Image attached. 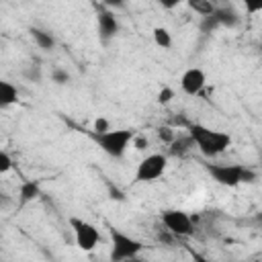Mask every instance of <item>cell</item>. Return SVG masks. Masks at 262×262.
Returning <instances> with one entry per match:
<instances>
[{
    "mask_svg": "<svg viewBox=\"0 0 262 262\" xmlns=\"http://www.w3.org/2000/svg\"><path fill=\"white\" fill-rule=\"evenodd\" d=\"M184 131H186V135L192 139L194 147H199V151H201L205 158H217V156H221V154L231 145L229 133L211 129V127L201 125V123H190Z\"/></svg>",
    "mask_w": 262,
    "mask_h": 262,
    "instance_id": "cell-1",
    "label": "cell"
},
{
    "mask_svg": "<svg viewBox=\"0 0 262 262\" xmlns=\"http://www.w3.org/2000/svg\"><path fill=\"white\" fill-rule=\"evenodd\" d=\"M135 131L133 129H108L102 135H94V141L98 143V147L111 156V158H123L125 151L129 149L131 141H133Z\"/></svg>",
    "mask_w": 262,
    "mask_h": 262,
    "instance_id": "cell-2",
    "label": "cell"
},
{
    "mask_svg": "<svg viewBox=\"0 0 262 262\" xmlns=\"http://www.w3.org/2000/svg\"><path fill=\"white\" fill-rule=\"evenodd\" d=\"M143 252V242L121 231L119 227H111V262H123L127 258L139 256Z\"/></svg>",
    "mask_w": 262,
    "mask_h": 262,
    "instance_id": "cell-3",
    "label": "cell"
},
{
    "mask_svg": "<svg viewBox=\"0 0 262 262\" xmlns=\"http://www.w3.org/2000/svg\"><path fill=\"white\" fill-rule=\"evenodd\" d=\"M70 227L74 233V242L82 252H92L100 242V231L94 223L82 217H70Z\"/></svg>",
    "mask_w": 262,
    "mask_h": 262,
    "instance_id": "cell-4",
    "label": "cell"
},
{
    "mask_svg": "<svg viewBox=\"0 0 262 262\" xmlns=\"http://www.w3.org/2000/svg\"><path fill=\"white\" fill-rule=\"evenodd\" d=\"M162 223H164L166 231L172 233L174 237H188L194 233L192 217L180 209H166L162 213Z\"/></svg>",
    "mask_w": 262,
    "mask_h": 262,
    "instance_id": "cell-5",
    "label": "cell"
},
{
    "mask_svg": "<svg viewBox=\"0 0 262 262\" xmlns=\"http://www.w3.org/2000/svg\"><path fill=\"white\" fill-rule=\"evenodd\" d=\"M166 166H168V158L164 154H149L137 164L135 180L137 182H156L164 176Z\"/></svg>",
    "mask_w": 262,
    "mask_h": 262,
    "instance_id": "cell-6",
    "label": "cell"
},
{
    "mask_svg": "<svg viewBox=\"0 0 262 262\" xmlns=\"http://www.w3.org/2000/svg\"><path fill=\"white\" fill-rule=\"evenodd\" d=\"M209 176L221 184V186H237L242 184V172H244V164H205Z\"/></svg>",
    "mask_w": 262,
    "mask_h": 262,
    "instance_id": "cell-7",
    "label": "cell"
},
{
    "mask_svg": "<svg viewBox=\"0 0 262 262\" xmlns=\"http://www.w3.org/2000/svg\"><path fill=\"white\" fill-rule=\"evenodd\" d=\"M207 86V76L201 68H188L182 72L180 76V88L184 94L188 96H196L203 92V88Z\"/></svg>",
    "mask_w": 262,
    "mask_h": 262,
    "instance_id": "cell-8",
    "label": "cell"
},
{
    "mask_svg": "<svg viewBox=\"0 0 262 262\" xmlns=\"http://www.w3.org/2000/svg\"><path fill=\"white\" fill-rule=\"evenodd\" d=\"M96 23H98V37H100L102 43H108L111 39L117 37V33H119V20H117V14L113 10H108V8L98 10Z\"/></svg>",
    "mask_w": 262,
    "mask_h": 262,
    "instance_id": "cell-9",
    "label": "cell"
},
{
    "mask_svg": "<svg viewBox=\"0 0 262 262\" xmlns=\"http://www.w3.org/2000/svg\"><path fill=\"white\" fill-rule=\"evenodd\" d=\"M215 20L219 27H227V29H233L239 25V14L231 8V6H217L215 12H213Z\"/></svg>",
    "mask_w": 262,
    "mask_h": 262,
    "instance_id": "cell-10",
    "label": "cell"
},
{
    "mask_svg": "<svg viewBox=\"0 0 262 262\" xmlns=\"http://www.w3.org/2000/svg\"><path fill=\"white\" fill-rule=\"evenodd\" d=\"M18 96H20L18 94V88L12 82L0 78V108H8V106L16 104L18 102Z\"/></svg>",
    "mask_w": 262,
    "mask_h": 262,
    "instance_id": "cell-11",
    "label": "cell"
},
{
    "mask_svg": "<svg viewBox=\"0 0 262 262\" xmlns=\"http://www.w3.org/2000/svg\"><path fill=\"white\" fill-rule=\"evenodd\" d=\"M29 35H31V39L35 41V45H37L39 49H43V51H51V49L55 47L53 35H51L49 31H45V29L31 27V29H29Z\"/></svg>",
    "mask_w": 262,
    "mask_h": 262,
    "instance_id": "cell-12",
    "label": "cell"
},
{
    "mask_svg": "<svg viewBox=\"0 0 262 262\" xmlns=\"http://www.w3.org/2000/svg\"><path fill=\"white\" fill-rule=\"evenodd\" d=\"M39 192H41V188H39V184L35 180H25L20 184V188H18V201H20V205H27V203L35 201L39 196Z\"/></svg>",
    "mask_w": 262,
    "mask_h": 262,
    "instance_id": "cell-13",
    "label": "cell"
},
{
    "mask_svg": "<svg viewBox=\"0 0 262 262\" xmlns=\"http://www.w3.org/2000/svg\"><path fill=\"white\" fill-rule=\"evenodd\" d=\"M192 147H194V143H192V139H190L186 133L180 135V137L176 135L174 141L170 143V154H172V156H184V154H188Z\"/></svg>",
    "mask_w": 262,
    "mask_h": 262,
    "instance_id": "cell-14",
    "label": "cell"
},
{
    "mask_svg": "<svg viewBox=\"0 0 262 262\" xmlns=\"http://www.w3.org/2000/svg\"><path fill=\"white\" fill-rule=\"evenodd\" d=\"M151 37H154V43L160 49H170L172 47V33L166 27H156L151 31Z\"/></svg>",
    "mask_w": 262,
    "mask_h": 262,
    "instance_id": "cell-15",
    "label": "cell"
},
{
    "mask_svg": "<svg viewBox=\"0 0 262 262\" xmlns=\"http://www.w3.org/2000/svg\"><path fill=\"white\" fill-rule=\"evenodd\" d=\"M188 6H190L201 18H203V16H211V14L215 12V8H217V4H213L211 0H190Z\"/></svg>",
    "mask_w": 262,
    "mask_h": 262,
    "instance_id": "cell-16",
    "label": "cell"
},
{
    "mask_svg": "<svg viewBox=\"0 0 262 262\" xmlns=\"http://www.w3.org/2000/svg\"><path fill=\"white\" fill-rule=\"evenodd\" d=\"M174 137H176V131H174V127L172 125H162V127H158V139L160 141H164V143H172L174 141Z\"/></svg>",
    "mask_w": 262,
    "mask_h": 262,
    "instance_id": "cell-17",
    "label": "cell"
},
{
    "mask_svg": "<svg viewBox=\"0 0 262 262\" xmlns=\"http://www.w3.org/2000/svg\"><path fill=\"white\" fill-rule=\"evenodd\" d=\"M174 90L170 88V86H164V88H160V92H158V96H156V102L158 104H170L172 100H174Z\"/></svg>",
    "mask_w": 262,
    "mask_h": 262,
    "instance_id": "cell-18",
    "label": "cell"
},
{
    "mask_svg": "<svg viewBox=\"0 0 262 262\" xmlns=\"http://www.w3.org/2000/svg\"><path fill=\"white\" fill-rule=\"evenodd\" d=\"M199 29H201L203 33H213L215 29H219V25H217L215 16L211 14V16H203V18H201V23H199Z\"/></svg>",
    "mask_w": 262,
    "mask_h": 262,
    "instance_id": "cell-19",
    "label": "cell"
},
{
    "mask_svg": "<svg viewBox=\"0 0 262 262\" xmlns=\"http://www.w3.org/2000/svg\"><path fill=\"white\" fill-rule=\"evenodd\" d=\"M108 129H113V127H111V121H108L106 117H98V119L94 121V125H92L94 135H102V133H106Z\"/></svg>",
    "mask_w": 262,
    "mask_h": 262,
    "instance_id": "cell-20",
    "label": "cell"
},
{
    "mask_svg": "<svg viewBox=\"0 0 262 262\" xmlns=\"http://www.w3.org/2000/svg\"><path fill=\"white\" fill-rule=\"evenodd\" d=\"M51 80L61 86V84H68V82H70V74H68L63 68H53V70H51Z\"/></svg>",
    "mask_w": 262,
    "mask_h": 262,
    "instance_id": "cell-21",
    "label": "cell"
},
{
    "mask_svg": "<svg viewBox=\"0 0 262 262\" xmlns=\"http://www.w3.org/2000/svg\"><path fill=\"white\" fill-rule=\"evenodd\" d=\"M23 74H25L27 80H33V82H37V84L41 82V68H39V66H29Z\"/></svg>",
    "mask_w": 262,
    "mask_h": 262,
    "instance_id": "cell-22",
    "label": "cell"
},
{
    "mask_svg": "<svg viewBox=\"0 0 262 262\" xmlns=\"http://www.w3.org/2000/svg\"><path fill=\"white\" fill-rule=\"evenodd\" d=\"M8 170H12V158L4 149H0V174H6Z\"/></svg>",
    "mask_w": 262,
    "mask_h": 262,
    "instance_id": "cell-23",
    "label": "cell"
},
{
    "mask_svg": "<svg viewBox=\"0 0 262 262\" xmlns=\"http://www.w3.org/2000/svg\"><path fill=\"white\" fill-rule=\"evenodd\" d=\"M131 145L135 147V149H145L147 147V137H143V135H133V141H131Z\"/></svg>",
    "mask_w": 262,
    "mask_h": 262,
    "instance_id": "cell-24",
    "label": "cell"
},
{
    "mask_svg": "<svg viewBox=\"0 0 262 262\" xmlns=\"http://www.w3.org/2000/svg\"><path fill=\"white\" fill-rule=\"evenodd\" d=\"M256 178H258V174H256L252 168H248V166H246V168H244V172H242V182H254Z\"/></svg>",
    "mask_w": 262,
    "mask_h": 262,
    "instance_id": "cell-25",
    "label": "cell"
},
{
    "mask_svg": "<svg viewBox=\"0 0 262 262\" xmlns=\"http://www.w3.org/2000/svg\"><path fill=\"white\" fill-rule=\"evenodd\" d=\"M190 256H192V262H219V260L207 258V256H203V254H199V252H190Z\"/></svg>",
    "mask_w": 262,
    "mask_h": 262,
    "instance_id": "cell-26",
    "label": "cell"
},
{
    "mask_svg": "<svg viewBox=\"0 0 262 262\" xmlns=\"http://www.w3.org/2000/svg\"><path fill=\"white\" fill-rule=\"evenodd\" d=\"M123 262H147V260H143L141 256H133V258H127V260H123Z\"/></svg>",
    "mask_w": 262,
    "mask_h": 262,
    "instance_id": "cell-27",
    "label": "cell"
},
{
    "mask_svg": "<svg viewBox=\"0 0 262 262\" xmlns=\"http://www.w3.org/2000/svg\"><path fill=\"white\" fill-rule=\"evenodd\" d=\"M8 203H10V199H8V196H6V194L0 190V205H8Z\"/></svg>",
    "mask_w": 262,
    "mask_h": 262,
    "instance_id": "cell-28",
    "label": "cell"
}]
</instances>
